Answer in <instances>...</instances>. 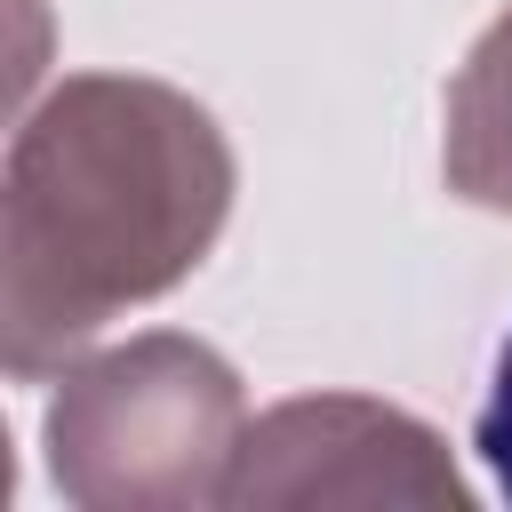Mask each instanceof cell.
Wrapping results in <instances>:
<instances>
[{
	"mask_svg": "<svg viewBox=\"0 0 512 512\" xmlns=\"http://www.w3.org/2000/svg\"><path fill=\"white\" fill-rule=\"evenodd\" d=\"M232 216L208 104L144 72H72L0 160V376H64L104 320L200 272Z\"/></svg>",
	"mask_w": 512,
	"mask_h": 512,
	"instance_id": "obj_1",
	"label": "cell"
},
{
	"mask_svg": "<svg viewBox=\"0 0 512 512\" xmlns=\"http://www.w3.org/2000/svg\"><path fill=\"white\" fill-rule=\"evenodd\" d=\"M448 192L472 208H512V8L472 40L464 72L448 80Z\"/></svg>",
	"mask_w": 512,
	"mask_h": 512,
	"instance_id": "obj_4",
	"label": "cell"
},
{
	"mask_svg": "<svg viewBox=\"0 0 512 512\" xmlns=\"http://www.w3.org/2000/svg\"><path fill=\"white\" fill-rule=\"evenodd\" d=\"M8 488H16V456H8V424H0V504H8Z\"/></svg>",
	"mask_w": 512,
	"mask_h": 512,
	"instance_id": "obj_7",
	"label": "cell"
},
{
	"mask_svg": "<svg viewBox=\"0 0 512 512\" xmlns=\"http://www.w3.org/2000/svg\"><path fill=\"white\" fill-rule=\"evenodd\" d=\"M48 56H56V16H48V0H0V128L32 104Z\"/></svg>",
	"mask_w": 512,
	"mask_h": 512,
	"instance_id": "obj_5",
	"label": "cell"
},
{
	"mask_svg": "<svg viewBox=\"0 0 512 512\" xmlns=\"http://www.w3.org/2000/svg\"><path fill=\"white\" fill-rule=\"evenodd\" d=\"M472 448H480V464L496 472V488L512 496V336H504V352H496V384H488V400H480Z\"/></svg>",
	"mask_w": 512,
	"mask_h": 512,
	"instance_id": "obj_6",
	"label": "cell"
},
{
	"mask_svg": "<svg viewBox=\"0 0 512 512\" xmlns=\"http://www.w3.org/2000/svg\"><path fill=\"white\" fill-rule=\"evenodd\" d=\"M224 504H416V512H464L472 488L456 480L440 432L416 416L360 400V392H320V400H280L240 432Z\"/></svg>",
	"mask_w": 512,
	"mask_h": 512,
	"instance_id": "obj_3",
	"label": "cell"
},
{
	"mask_svg": "<svg viewBox=\"0 0 512 512\" xmlns=\"http://www.w3.org/2000/svg\"><path fill=\"white\" fill-rule=\"evenodd\" d=\"M248 432L240 376L216 344L152 328L64 368L48 400V472L88 512H192L224 504Z\"/></svg>",
	"mask_w": 512,
	"mask_h": 512,
	"instance_id": "obj_2",
	"label": "cell"
}]
</instances>
